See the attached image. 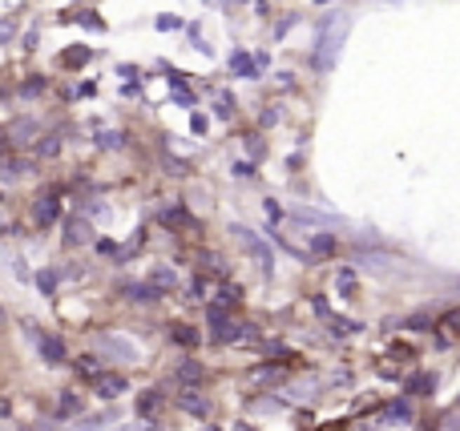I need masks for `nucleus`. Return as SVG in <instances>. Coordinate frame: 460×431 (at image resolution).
I'll list each match as a JSON object with an SVG mask.
<instances>
[{
    "label": "nucleus",
    "instance_id": "39448f33",
    "mask_svg": "<svg viewBox=\"0 0 460 431\" xmlns=\"http://www.w3.org/2000/svg\"><path fill=\"white\" fill-rule=\"evenodd\" d=\"M230 69H234L238 77H259V69H263V61H259V57L250 61L247 53H234V57H230Z\"/></svg>",
    "mask_w": 460,
    "mask_h": 431
},
{
    "label": "nucleus",
    "instance_id": "20e7f679",
    "mask_svg": "<svg viewBox=\"0 0 460 431\" xmlns=\"http://www.w3.org/2000/svg\"><path fill=\"white\" fill-rule=\"evenodd\" d=\"M57 214H61V202H57L53 193H45V198L36 202V210H33V222L36 226H53L57 222Z\"/></svg>",
    "mask_w": 460,
    "mask_h": 431
},
{
    "label": "nucleus",
    "instance_id": "a211bd4d",
    "mask_svg": "<svg viewBox=\"0 0 460 431\" xmlns=\"http://www.w3.org/2000/svg\"><path fill=\"white\" fill-rule=\"evenodd\" d=\"M404 327H408V331H428V327H432V315H412Z\"/></svg>",
    "mask_w": 460,
    "mask_h": 431
},
{
    "label": "nucleus",
    "instance_id": "c85d7f7f",
    "mask_svg": "<svg viewBox=\"0 0 460 431\" xmlns=\"http://www.w3.org/2000/svg\"><path fill=\"white\" fill-rule=\"evenodd\" d=\"M315 4H327V0H315Z\"/></svg>",
    "mask_w": 460,
    "mask_h": 431
},
{
    "label": "nucleus",
    "instance_id": "a878e982",
    "mask_svg": "<svg viewBox=\"0 0 460 431\" xmlns=\"http://www.w3.org/2000/svg\"><path fill=\"white\" fill-rule=\"evenodd\" d=\"M158 29H162V32L178 29V16H158Z\"/></svg>",
    "mask_w": 460,
    "mask_h": 431
},
{
    "label": "nucleus",
    "instance_id": "ddd939ff",
    "mask_svg": "<svg viewBox=\"0 0 460 431\" xmlns=\"http://www.w3.org/2000/svg\"><path fill=\"white\" fill-rule=\"evenodd\" d=\"M174 343H182V347H194L198 335L190 331V327H174Z\"/></svg>",
    "mask_w": 460,
    "mask_h": 431
},
{
    "label": "nucleus",
    "instance_id": "c756f323",
    "mask_svg": "<svg viewBox=\"0 0 460 431\" xmlns=\"http://www.w3.org/2000/svg\"><path fill=\"white\" fill-rule=\"evenodd\" d=\"M0 322H4V310H0Z\"/></svg>",
    "mask_w": 460,
    "mask_h": 431
},
{
    "label": "nucleus",
    "instance_id": "6ab92c4d",
    "mask_svg": "<svg viewBox=\"0 0 460 431\" xmlns=\"http://www.w3.org/2000/svg\"><path fill=\"white\" fill-rule=\"evenodd\" d=\"M432 387H436V379H432V375H416V379L408 383V391H432Z\"/></svg>",
    "mask_w": 460,
    "mask_h": 431
},
{
    "label": "nucleus",
    "instance_id": "aec40b11",
    "mask_svg": "<svg viewBox=\"0 0 460 431\" xmlns=\"http://www.w3.org/2000/svg\"><path fill=\"white\" fill-rule=\"evenodd\" d=\"M105 347H109V351H117V355H126V359H133V355H137L130 343H117V338H105Z\"/></svg>",
    "mask_w": 460,
    "mask_h": 431
},
{
    "label": "nucleus",
    "instance_id": "1a4fd4ad",
    "mask_svg": "<svg viewBox=\"0 0 460 431\" xmlns=\"http://www.w3.org/2000/svg\"><path fill=\"white\" fill-rule=\"evenodd\" d=\"M356 331H360V327L351 319H335V315H331V335H356Z\"/></svg>",
    "mask_w": 460,
    "mask_h": 431
},
{
    "label": "nucleus",
    "instance_id": "f03ea898",
    "mask_svg": "<svg viewBox=\"0 0 460 431\" xmlns=\"http://www.w3.org/2000/svg\"><path fill=\"white\" fill-rule=\"evenodd\" d=\"M238 331H243V327H234V322H230L218 306H210V338H214V343H234Z\"/></svg>",
    "mask_w": 460,
    "mask_h": 431
},
{
    "label": "nucleus",
    "instance_id": "6e6552de",
    "mask_svg": "<svg viewBox=\"0 0 460 431\" xmlns=\"http://www.w3.org/2000/svg\"><path fill=\"white\" fill-rule=\"evenodd\" d=\"M57 411H61V416H77V411H81V403H77V395H61V399H57Z\"/></svg>",
    "mask_w": 460,
    "mask_h": 431
},
{
    "label": "nucleus",
    "instance_id": "412c9836",
    "mask_svg": "<svg viewBox=\"0 0 460 431\" xmlns=\"http://www.w3.org/2000/svg\"><path fill=\"white\" fill-rule=\"evenodd\" d=\"M77 20H81V25H85V29H105V20H101V16L97 13H81V16H77Z\"/></svg>",
    "mask_w": 460,
    "mask_h": 431
},
{
    "label": "nucleus",
    "instance_id": "7c9ffc66",
    "mask_svg": "<svg viewBox=\"0 0 460 431\" xmlns=\"http://www.w3.org/2000/svg\"><path fill=\"white\" fill-rule=\"evenodd\" d=\"M456 431H460V423H456Z\"/></svg>",
    "mask_w": 460,
    "mask_h": 431
},
{
    "label": "nucleus",
    "instance_id": "cd10ccee",
    "mask_svg": "<svg viewBox=\"0 0 460 431\" xmlns=\"http://www.w3.org/2000/svg\"><path fill=\"white\" fill-rule=\"evenodd\" d=\"M126 431H154V427H126Z\"/></svg>",
    "mask_w": 460,
    "mask_h": 431
},
{
    "label": "nucleus",
    "instance_id": "2eb2a0df",
    "mask_svg": "<svg viewBox=\"0 0 460 431\" xmlns=\"http://www.w3.org/2000/svg\"><path fill=\"white\" fill-rule=\"evenodd\" d=\"M214 113H218V117H230V113H234V101H230V93H218V101H214Z\"/></svg>",
    "mask_w": 460,
    "mask_h": 431
},
{
    "label": "nucleus",
    "instance_id": "5701e85b",
    "mask_svg": "<svg viewBox=\"0 0 460 431\" xmlns=\"http://www.w3.org/2000/svg\"><path fill=\"white\" fill-rule=\"evenodd\" d=\"M452 327H460V306L456 310H448V315L440 319V331H452Z\"/></svg>",
    "mask_w": 460,
    "mask_h": 431
},
{
    "label": "nucleus",
    "instance_id": "dca6fc26",
    "mask_svg": "<svg viewBox=\"0 0 460 431\" xmlns=\"http://www.w3.org/2000/svg\"><path fill=\"white\" fill-rule=\"evenodd\" d=\"M69 242H89V226L85 222H69Z\"/></svg>",
    "mask_w": 460,
    "mask_h": 431
},
{
    "label": "nucleus",
    "instance_id": "f8f14e48",
    "mask_svg": "<svg viewBox=\"0 0 460 431\" xmlns=\"http://www.w3.org/2000/svg\"><path fill=\"white\" fill-rule=\"evenodd\" d=\"M178 379H182V383H194V379H202V367H198V363H182Z\"/></svg>",
    "mask_w": 460,
    "mask_h": 431
},
{
    "label": "nucleus",
    "instance_id": "0eeeda50",
    "mask_svg": "<svg viewBox=\"0 0 460 431\" xmlns=\"http://www.w3.org/2000/svg\"><path fill=\"white\" fill-rule=\"evenodd\" d=\"M311 250L315 254H335V238L331 234H311Z\"/></svg>",
    "mask_w": 460,
    "mask_h": 431
},
{
    "label": "nucleus",
    "instance_id": "b1692460",
    "mask_svg": "<svg viewBox=\"0 0 460 431\" xmlns=\"http://www.w3.org/2000/svg\"><path fill=\"white\" fill-rule=\"evenodd\" d=\"M154 287H174V271H154Z\"/></svg>",
    "mask_w": 460,
    "mask_h": 431
},
{
    "label": "nucleus",
    "instance_id": "7ed1b4c3",
    "mask_svg": "<svg viewBox=\"0 0 460 431\" xmlns=\"http://www.w3.org/2000/svg\"><path fill=\"white\" fill-rule=\"evenodd\" d=\"M126 375H93V391H97L101 399H117V395H126Z\"/></svg>",
    "mask_w": 460,
    "mask_h": 431
},
{
    "label": "nucleus",
    "instance_id": "9d476101",
    "mask_svg": "<svg viewBox=\"0 0 460 431\" xmlns=\"http://www.w3.org/2000/svg\"><path fill=\"white\" fill-rule=\"evenodd\" d=\"M182 407H186V411H194V416H202V411H206V399H198L194 391H186V395H182Z\"/></svg>",
    "mask_w": 460,
    "mask_h": 431
},
{
    "label": "nucleus",
    "instance_id": "4468645a",
    "mask_svg": "<svg viewBox=\"0 0 460 431\" xmlns=\"http://www.w3.org/2000/svg\"><path fill=\"white\" fill-rule=\"evenodd\" d=\"M158 391H146V395H142V399H137V411H142V416H149V411H154V407H158Z\"/></svg>",
    "mask_w": 460,
    "mask_h": 431
},
{
    "label": "nucleus",
    "instance_id": "393cba45",
    "mask_svg": "<svg viewBox=\"0 0 460 431\" xmlns=\"http://www.w3.org/2000/svg\"><path fill=\"white\" fill-rule=\"evenodd\" d=\"M356 287V274L351 271H339V290H351Z\"/></svg>",
    "mask_w": 460,
    "mask_h": 431
},
{
    "label": "nucleus",
    "instance_id": "423d86ee",
    "mask_svg": "<svg viewBox=\"0 0 460 431\" xmlns=\"http://www.w3.org/2000/svg\"><path fill=\"white\" fill-rule=\"evenodd\" d=\"M126 294H130L133 303H149V299H158V287H137V282H130Z\"/></svg>",
    "mask_w": 460,
    "mask_h": 431
},
{
    "label": "nucleus",
    "instance_id": "f3484780",
    "mask_svg": "<svg viewBox=\"0 0 460 431\" xmlns=\"http://www.w3.org/2000/svg\"><path fill=\"white\" fill-rule=\"evenodd\" d=\"M36 282H41L45 294H53V290H57V271H41V274H36Z\"/></svg>",
    "mask_w": 460,
    "mask_h": 431
},
{
    "label": "nucleus",
    "instance_id": "4be33fe9",
    "mask_svg": "<svg viewBox=\"0 0 460 431\" xmlns=\"http://www.w3.org/2000/svg\"><path fill=\"white\" fill-rule=\"evenodd\" d=\"M388 416H392V419H412V407H408V403H392V407H388Z\"/></svg>",
    "mask_w": 460,
    "mask_h": 431
},
{
    "label": "nucleus",
    "instance_id": "9b49d317",
    "mask_svg": "<svg viewBox=\"0 0 460 431\" xmlns=\"http://www.w3.org/2000/svg\"><path fill=\"white\" fill-rule=\"evenodd\" d=\"M61 61H65V64H73V69H81V64L89 61V48H69V53L61 57Z\"/></svg>",
    "mask_w": 460,
    "mask_h": 431
},
{
    "label": "nucleus",
    "instance_id": "bb28decb",
    "mask_svg": "<svg viewBox=\"0 0 460 431\" xmlns=\"http://www.w3.org/2000/svg\"><path fill=\"white\" fill-rule=\"evenodd\" d=\"M218 299H222V303H238V290L226 287V290H218Z\"/></svg>",
    "mask_w": 460,
    "mask_h": 431
},
{
    "label": "nucleus",
    "instance_id": "f257e3e1",
    "mask_svg": "<svg viewBox=\"0 0 460 431\" xmlns=\"http://www.w3.org/2000/svg\"><path fill=\"white\" fill-rule=\"evenodd\" d=\"M25 335H29V338L36 343V347H41L45 363H53V367H61V363H65V343H61V338L41 335V331H36V327H29V322H25Z\"/></svg>",
    "mask_w": 460,
    "mask_h": 431
}]
</instances>
